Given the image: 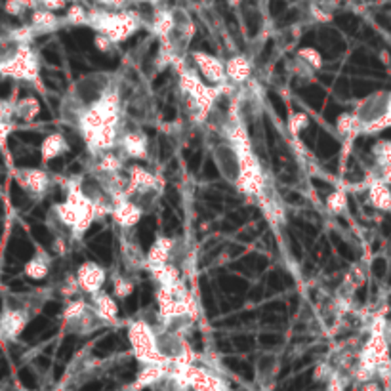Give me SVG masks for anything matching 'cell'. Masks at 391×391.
<instances>
[{
  "label": "cell",
  "mask_w": 391,
  "mask_h": 391,
  "mask_svg": "<svg viewBox=\"0 0 391 391\" xmlns=\"http://www.w3.org/2000/svg\"><path fill=\"white\" fill-rule=\"evenodd\" d=\"M88 25L96 33L109 36L115 44L124 43L142 25V16L134 10H90Z\"/></svg>",
  "instance_id": "6da1fadb"
},
{
  "label": "cell",
  "mask_w": 391,
  "mask_h": 391,
  "mask_svg": "<svg viewBox=\"0 0 391 391\" xmlns=\"http://www.w3.org/2000/svg\"><path fill=\"white\" fill-rule=\"evenodd\" d=\"M0 75L12 77L25 82H38L41 80V61L31 44H19V48L10 60L0 63Z\"/></svg>",
  "instance_id": "7a4b0ae2"
},
{
  "label": "cell",
  "mask_w": 391,
  "mask_h": 391,
  "mask_svg": "<svg viewBox=\"0 0 391 391\" xmlns=\"http://www.w3.org/2000/svg\"><path fill=\"white\" fill-rule=\"evenodd\" d=\"M128 342L130 348L134 351V357L142 363H164L157 351V328L144 321L137 319L134 323H130L128 326Z\"/></svg>",
  "instance_id": "3957f363"
},
{
  "label": "cell",
  "mask_w": 391,
  "mask_h": 391,
  "mask_svg": "<svg viewBox=\"0 0 391 391\" xmlns=\"http://www.w3.org/2000/svg\"><path fill=\"white\" fill-rule=\"evenodd\" d=\"M176 375L188 383L193 391H230L227 382L206 366H197L195 363L186 365H172Z\"/></svg>",
  "instance_id": "277c9868"
},
{
  "label": "cell",
  "mask_w": 391,
  "mask_h": 391,
  "mask_svg": "<svg viewBox=\"0 0 391 391\" xmlns=\"http://www.w3.org/2000/svg\"><path fill=\"white\" fill-rule=\"evenodd\" d=\"M212 157L221 178L235 186L241 174V153L237 151V147L231 144L230 139H223L214 145Z\"/></svg>",
  "instance_id": "5b68a950"
},
{
  "label": "cell",
  "mask_w": 391,
  "mask_h": 391,
  "mask_svg": "<svg viewBox=\"0 0 391 391\" xmlns=\"http://www.w3.org/2000/svg\"><path fill=\"white\" fill-rule=\"evenodd\" d=\"M113 86L115 85L111 82L109 75H105V73H94V75H86V77L80 78L77 85L73 86V90H71L69 94L75 96L78 102L82 103L85 107H88V105L98 102Z\"/></svg>",
  "instance_id": "8992f818"
},
{
  "label": "cell",
  "mask_w": 391,
  "mask_h": 391,
  "mask_svg": "<svg viewBox=\"0 0 391 391\" xmlns=\"http://www.w3.org/2000/svg\"><path fill=\"white\" fill-rule=\"evenodd\" d=\"M193 65L199 71V75L212 86H225L227 85V73H225V61L216 58L208 52L197 50L191 54Z\"/></svg>",
  "instance_id": "52a82bcc"
},
{
  "label": "cell",
  "mask_w": 391,
  "mask_h": 391,
  "mask_svg": "<svg viewBox=\"0 0 391 391\" xmlns=\"http://www.w3.org/2000/svg\"><path fill=\"white\" fill-rule=\"evenodd\" d=\"M31 321V311L27 307H4L0 313V338L14 342L21 336Z\"/></svg>",
  "instance_id": "ba28073f"
},
{
  "label": "cell",
  "mask_w": 391,
  "mask_h": 391,
  "mask_svg": "<svg viewBox=\"0 0 391 391\" xmlns=\"http://www.w3.org/2000/svg\"><path fill=\"white\" fill-rule=\"evenodd\" d=\"M388 103H390V92H383V90L366 96L365 100L359 102L353 113L357 115L359 122H361V134H363V128L372 124L375 120L382 119L388 113Z\"/></svg>",
  "instance_id": "9c48e42d"
},
{
  "label": "cell",
  "mask_w": 391,
  "mask_h": 391,
  "mask_svg": "<svg viewBox=\"0 0 391 391\" xmlns=\"http://www.w3.org/2000/svg\"><path fill=\"white\" fill-rule=\"evenodd\" d=\"M14 176H16L17 186L31 197H36V199L46 195L48 189H50L52 178L44 168H17L14 172Z\"/></svg>",
  "instance_id": "30bf717a"
},
{
  "label": "cell",
  "mask_w": 391,
  "mask_h": 391,
  "mask_svg": "<svg viewBox=\"0 0 391 391\" xmlns=\"http://www.w3.org/2000/svg\"><path fill=\"white\" fill-rule=\"evenodd\" d=\"M77 281L80 290L85 294H90L94 296L98 292H102L103 287H105V281H107V271L105 267L100 265L98 262H92V260H86L82 264L78 265L77 269Z\"/></svg>",
  "instance_id": "8fae6325"
},
{
  "label": "cell",
  "mask_w": 391,
  "mask_h": 391,
  "mask_svg": "<svg viewBox=\"0 0 391 391\" xmlns=\"http://www.w3.org/2000/svg\"><path fill=\"white\" fill-rule=\"evenodd\" d=\"M124 159L132 161H145L149 157V137L142 130H124L120 132L119 145H117Z\"/></svg>",
  "instance_id": "7c38bea8"
},
{
  "label": "cell",
  "mask_w": 391,
  "mask_h": 391,
  "mask_svg": "<svg viewBox=\"0 0 391 391\" xmlns=\"http://www.w3.org/2000/svg\"><path fill=\"white\" fill-rule=\"evenodd\" d=\"M144 214L145 212L142 210L139 204L134 203L132 199L124 197V199H120V201L115 203L113 212H111V218H113V221L119 225L120 230L130 231L132 227H136L137 223H139V220L144 218Z\"/></svg>",
  "instance_id": "4fadbf2b"
},
{
  "label": "cell",
  "mask_w": 391,
  "mask_h": 391,
  "mask_svg": "<svg viewBox=\"0 0 391 391\" xmlns=\"http://www.w3.org/2000/svg\"><path fill=\"white\" fill-rule=\"evenodd\" d=\"M176 252V238L157 237L151 248L145 254V269L151 271L155 267L172 262V256Z\"/></svg>",
  "instance_id": "5bb4252c"
},
{
  "label": "cell",
  "mask_w": 391,
  "mask_h": 391,
  "mask_svg": "<svg viewBox=\"0 0 391 391\" xmlns=\"http://www.w3.org/2000/svg\"><path fill=\"white\" fill-rule=\"evenodd\" d=\"M170 366L168 363H147L142 365V370L137 372L136 380L132 383V391L145 390V388H153L155 383L161 382L164 376L170 372Z\"/></svg>",
  "instance_id": "9a60e30c"
},
{
  "label": "cell",
  "mask_w": 391,
  "mask_h": 391,
  "mask_svg": "<svg viewBox=\"0 0 391 391\" xmlns=\"http://www.w3.org/2000/svg\"><path fill=\"white\" fill-rule=\"evenodd\" d=\"M225 73H227V82L233 86L247 85L250 77H252V63L247 56H231L230 60L225 61Z\"/></svg>",
  "instance_id": "2e32d148"
},
{
  "label": "cell",
  "mask_w": 391,
  "mask_h": 391,
  "mask_svg": "<svg viewBox=\"0 0 391 391\" xmlns=\"http://www.w3.org/2000/svg\"><path fill=\"white\" fill-rule=\"evenodd\" d=\"M256 201L260 204V208H262L265 218L271 221V223H282L284 221V206H282L281 199L277 197V193L269 188V183H267V188L260 195L256 197Z\"/></svg>",
  "instance_id": "e0dca14e"
},
{
  "label": "cell",
  "mask_w": 391,
  "mask_h": 391,
  "mask_svg": "<svg viewBox=\"0 0 391 391\" xmlns=\"http://www.w3.org/2000/svg\"><path fill=\"white\" fill-rule=\"evenodd\" d=\"M92 298V306L98 311V315L102 317L105 324H115L119 323V300L109 294V292H98Z\"/></svg>",
  "instance_id": "ac0fdd59"
},
{
  "label": "cell",
  "mask_w": 391,
  "mask_h": 391,
  "mask_svg": "<svg viewBox=\"0 0 391 391\" xmlns=\"http://www.w3.org/2000/svg\"><path fill=\"white\" fill-rule=\"evenodd\" d=\"M67 151V137L60 134V132H52V134L44 137L43 144H41V161H43V164H48V162L56 161L58 157L65 155Z\"/></svg>",
  "instance_id": "d6986e66"
},
{
  "label": "cell",
  "mask_w": 391,
  "mask_h": 391,
  "mask_svg": "<svg viewBox=\"0 0 391 391\" xmlns=\"http://www.w3.org/2000/svg\"><path fill=\"white\" fill-rule=\"evenodd\" d=\"M151 33L159 38V41H166V38H170V34L174 33V29H176V12H172V10H166V8H161L153 12V16H151Z\"/></svg>",
  "instance_id": "ffe728a7"
},
{
  "label": "cell",
  "mask_w": 391,
  "mask_h": 391,
  "mask_svg": "<svg viewBox=\"0 0 391 391\" xmlns=\"http://www.w3.org/2000/svg\"><path fill=\"white\" fill-rule=\"evenodd\" d=\"M50 267H52V256L48 254V252L38 250L29 262H25V265H23V273H25L27 279H31V281H44V279L50 275Z\"/></svg>",
  "instance_id": "44dd1931"
},
{
  "label": "cell",
  "mask_w": 391,
  "mask_h": 391,
  "mask_svg": "<svg viewBox=\"0 0 391 391\" xmlns=\"http://www.w3.org/2000/svg\"><path fill=\"white\" fill-rule=\"evenodd\" d=\"M60 16L56 12H50L46 8H36L31 12V25L34 27L36 34H46V33H54L58 31L61 25Z\"/></svg>",
  "instance_id": "7402d4cb"
},
{
  "label": "cell",
  "mask_w": 391,
  "mask_h": 391,
  "mask_svg": "<svg viewBox=\"0 0 391 391\" xmlns=\"http://www.w3.org/2000/svg\"><path fill=\"white\" fill-rule=\"evenodd\" d=\"M368 201L376 210L390 212L391 210V189L390 183H386L382 178H376L368 186Z\"/></svg>",
  "instance_id": "603a6c76"
},
{
  "label": "cell",
  "mask_w": 391,
  "mask_h": 391,
  "mask_svg": "<svg viewBox=\"0 0 391 391\" xmlns=\"http://www.w3.org/2000/svg\"><path fill=\"white\" fill-rule=\"evenodd\" d=\"M149 273H151L153 281L157 282V287H176V284L181 282V271L174 262H168V264L161 265V267H155Z\"/></svg>",
  "instance_id": "cb8c5ba5"
},
{
  "label": "cell",
  "mask_w": 391,
  "mask_h": 391,
  "mask_svg": "<svg viewBox=\"0 0 391 391\" xmlns=\"http://www.w3.org/2000/svg\"><path fill=\"white\" fill-rule=\"evenodd\" d=\"M96 157V164L94 170L98 172H105V174H117V172L122 170L124 166V157L122 153H117L115 149L111 151H103V153L94 155Z\"/></svg>",
  "instance_id": "d4e9b609"
},
{
  "label": "cell",
  "mask_w": 391,
  "mask_h": 391,
  "mask_svg": "<svg viewBox=\"0 0 391 391\" xmlns=\"http://www.w3.org/2000/svg\"><path fill=\"white\" fill-rule=\"evenodd\" d=\"M336 132L346 139H351L357 134H361V122H359L357 115L351 113H342L340 117L336 119Z\"/></svg>",
  "instance_id": "484cf974"
},
{
  "label": "cell",
  "mask_w": 391,
  "mask_h": 391,
  "mask_svg": "<svg viewBox=\"0 0 391 391\" xmlns=\"http://www.w3.org/2000/svg\"><path fill=\"white\" fill-rule=\"evenodd\" d=\"M38 113H41V102L34 96H27L16 102V119L31 122L38 117Z\"/></svg>",
  "instance_id": "4316f807"
},
{
  "label": "cell",
  "mask_w": 391,
  "mask_h": 391,
  "mask_svg": "<svg viewBox=\"0 0 391 391\" xmlns=\"http://www.w3.org/2000/svg\"><path fill=\"white\" fill-rule=\"evenodd\" d=\"M296 60L300 61V63H304V65H306L309 71H313V73L321 71L324 65L323 54L317 50V48H313V46H304V48H300L296 54Z\"/></svg>",
  "instance_id": "83f0119b"
},
{
  "label": "cell",
  "mask_w": 391,
  "mask_h": 391,
  "mask_svg": "<svg viewBox=\"0 0 391 391\" xmlns=\"http://www.w3.org/2000/svg\"><path fill=\"white\" fill-rule=\"evenodd\" d=\"M88 19H90V10L85 8L80 2H73L71 6H67L65 17H63V21L73 27L88 25Z\"/></svg>",
  "instance_id": "f1b7e54d"
},
{
  "label": "cell",
  "mask_w": 391,
  "mask_h": 391,
  "mask_svg": "<svg viewBox=\"0 0 391 391\" xmlns=\"http://www.w3.org/2000/svg\"><path fill=\"white\" fill-rule=\"evenodd\" d=\"M372 159L380 170L391 168V139H380L372 145Z\"/></svg>",
  "instance_id": "f546056e"
},
{
  "label": "cell",
  "mask_w": 391,
  "mask_h": 391,
  "mask_svg": "<svg viewBox=\"0 0 391 391\" xmlns=\"http://www.w3.org/2000/svg\"><path fill=\"white\" fill-rule=\"evenodd\" d=\"M134 290H136V284L132 279H128L124 275L113 277V296L117 300H126L134 294Z\"/></svg>",
  "instance_id": "4dcf8cb0"
},
{
  "label": "cell",
  "mask_w": 391,
  "mask_h": 391,
  "mask_svg": "<svg viewBox=\"0 0 391 391\" xmlns=\"http://www.w3.org/2000/svg\"><path fill=\"white\" fill-rule=\"evenodd\" d=\"M38 8V0H6L4 2V12L8 16L19 17L23 16L25 12H33V10Z\"/></svg>",
  "instance_id": "1f68e13d"
},
{
  "label": "cell",
  "mask_w": 391,
  "mask_h": 391,
  "mask_svg": "<svg viewBox=\"0 0 391 391\" xmlns=\"http://www.w3.org/2000/svg\"><path fill=\"white\" fill-rule=\"evenodd\" d=\"M348 208V193L346 191H332L331 195L326 197V210L331 214H342Z\"/></svg>",
  "instance_id": "d6a6232c"
},
{
  "label": "cell",
  "mask_w": 391,
  "mask_h": 391,
  "mask_svg": "<svg viewBox=\"0 0 391 391\" xmlns=\"http://www.w3.org/2000/svg\"><path fill=\"white\" fill-rule=\"evenodd\" d=\"M287 126H289V132L294 137H298L307 126H309V117L304 111H298V113H292L287 120Z\"/></svg>",
  "instance_id": "836d02e7"
},
{
  "label": "cell",
  "mask_w": 391,
  "mask_h": 391,
  "mask_svg": "<svg viewBox=\"0 0 391 391\" xmlns=\"http://www.w3.org/2000/svg\"><path fill=\"white\" fill-rule=\"evenodd\" d=\"M8 36L17 44H31L38 34L34 31V27L29 23V25H21L16 27V29H12L8 33Z\"/></svg>",
  "instance_id": "e575fe53"
},
{
  "label": "cell",
  "mask_w": 391,
  "mask_h": 391,
  "mask_svg": "<svg viewBox=\"0 0 391 391\" xmlns=\"http://www.w3.org/2000/svg\"><path fill=\"white\" fill-rule=\"evenodd\" d=\"M275 368H277L275 359L264 357L260 361V365H258V375H260L262 380H269V378H273V375H275Z\"/></svg>",
  "instance_id": "d590c367"
},
{
  "label": "cell",
  "mask_w": 391,
  "mask_h": 391,
  "mask_svg": "<svg viewBox=\"0 0 391 391\" xmlns=\"http://www.w3.org/2000/svg\"><path fill=\"white\" fill-rule=\"evenodd\" d=\"M94 46L98 48V50L102 52V54H107V52H111L117 44L111 41L109 36H105V34L102 33H96L94 36Z\"/></svg>",
  "instance_id": "8d00e7d4"
},
{
  "label": "cell",
  "mask_w": 391,
  "mask_h": 391,
  "mask_svg": "<svg viewBox=\"0 0 391 391\" xmlns=\"http://www.w3.org/2000/svg\"><path fill=\"white\" fill-rule=\"evenodd\" d=\"M16 117V103L10 100H0V120H14Z\"/></svg>",
  "instance_id": "74e56055"
},
{
  "label": "cell",
  "mask_w": 391,
  "mask_h": 391,
  "mask_svg": "<svg viewBox=\"0 0 391 391\" xmlns=\"http://www.w3.org/2000/svg\"><path fill=\"white\" fill-rule=\"evenodd\" d=\"M69 0H38V8H46L50 12H61L67 10Z\"/></svg>",
  "instance_id": "f35d334b"
},
{
  "label": "cell",
  "mask_w": 391,
  "mask_h": 391,
  "mask_svg": "<svg viewBox=\"0 0 391 391\" xmlns=\"http://www.w3.org/2000/svg\"><path fill=\"white\" fill-rule=\"evenodd\" d=\"M14 120H0V149L6 145L10 134L14 132Z\"/></svg>",
  "instance_id": "ab89813d"
},
{
  "label": "cell",
  "mask_w": 391,
  "mask_h": 391,
  "mask_svg": "<svg viewBox=\"0 0 391 391\" xmlns=\"http://www.w3.org/2000/svg\"><path fill=\"white\" fill-rule=\"evenodd\" d=\"M326 383H328V391H346L344 390V383H342L338 372H334V375L331 376V380Z\"/></svg>",
  "instance_id": "60d3db41"
},
{
  "label": "cell",
  "mask_w": 391,
  "mask_h": 391,
  "mask_svg": "<svg viewBox=\"0 0 391 391\" xmlns=\"http://www.w3.org/2000/svg\"><path fill=\"white\" fill-rule=\"evenodd\" d=\"M361 388L359 391H383V388L380 386V382H376V380H368L365 383H359Z\"/></svg>",
  "instance_id": "b9f144b4"
},
{
  "label": "cell",
  "mask_w": 391,
  "mask_h": 391,
  "mask_svg": "<svg viewBox=\"0 0 391 391\" xmlns=\"http://www.w3.org/2000/svg\"><path fill=\"white\" fill-rule=\"evenodd\" d=\"M100 4L103 6H107V8H113V10H120L124 4H126L128 0H98Z\"/></svg>",
  "instance_id": "7bdbcfd3"
}]
</instances>
